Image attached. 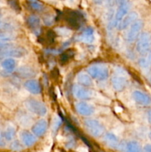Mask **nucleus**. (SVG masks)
Here are the masks:
<instances>
[{"mask_svg": "<svg viewBox=\"0 0 151 152\" xmlns=\"http://www.w3.org/2000/svg\"><path fill=\"white\" fill-rule=\"evenodd\" d=\"M87 74L91 78L96 79L99 81H103L109 77V69L107 66L103 64H95L90 65L87 70Z\"/></svg>", "mask_w": 151, "mask_h": 152, "instance_id": "obj_1", "label": "nucleus"}, {"mask_svg": "<svg viewBox=\"0 0 151 152\" xmlns=\"http://www.w3.org/2000/svg\"><path fill=\"white\" fill-rule=\"evenodd\" d=\"M64 19L73 29H78L84 19L82 14L76 10H67L64 13Z\"/></svg>", "mask_w": 151, "mask_h": 152, "instance_id": "obj_2", "label": "nucleus"}, {"mask_svg": "<svg viewBox=\"0 0 151 152\" xmlns=\"http://www.w3.org/2000/svg\"><path fill=\"white\" fill-rule=\"evenodd\" d=\"M25 106L30 112L36 115L43 117L47 113L46 105L43 102L35 99H28L25 102Z\"/></svg>", "mask_w": 151, "mask_h": 152, "instance_id": "obj_3", "label": "nucleus"}, {"mask_svg": "<svg viewBox=\"0 0 151 152\" xmlns=\"http://www.w3.org/2000/svg\"><path fill=\"white\" fill-rule=\"evenodd\" d=\"M84 125L87 132L95 137H102L105 132L103 125L94 119H86L84 121Z\"/></svg>", "mask_w": 151, "mask_h": 152, "instance_id": "obj_4", "label": "nucleus"}, {"mask_svg": "<svg viewBox=\"0 0 151 152\" xmlns=\"http://www.w3.org/2000/svg\"><path fill=\"white\" fill-rule=\"evenodd\" d=\"M150 45L151 41L150 34L147 32H142L138 38L136 43V50L138 53L142 56H146L149 53Z\"/></svg>", "mask_w": 151, "mask_h": 152, "instance_id": "obj_5", "label": "nucleus"}, {"mask_svg": "<svg viewBox=\"0 0 151 152\" xmlns=\"http://www.w3.org/2000/svg\"><path fill=\"white\" fill-rule=\"evenodd\" d=\"M27 54V50L22 47H10L0 50V59L20 58Z\"/></svg>", "mask_w": 151, "mask_h": 152, "instance_id": "obj_6", "label": "nucleus"}, {"mask_svg": "<svg viewBox=\"0 0 151 152\" xmlns=\"http://www.w3.org/2000/svg\"><path fill=\"white\" fill-rule=\"evenodd\" d=\"M73 94L76 97L81 100L90 99L94 95L93 91L79 85H74L73 87Z\"/></svg>", "mask_w": 151, "mask_h": 152, "instance_id": "obj_7", "label": "nucleus"}, {"mask_svg": "<svg viewBox=\"0 0 151 152\" xmlns=\"http://www.w3.org/2000/svg\"><path fill=\"white\" fill-rule=\"evenodd\" d=\"M142 28H143V22L142 20H136L133 25L130 26V30L127 34V40L129 42H133L137 39L141 34Z\"/></svg>", "mask_w": 151, "mask_h": 152, "instance_id": "obj_8", "label": "nucleus"}, {"mask_svg": "<svg viewBox=\"0 0 151 152\" xmlns=\"http://www.w3.org/2000/svg\"><path fill=\"white\" fill-rule=\"evenodd\" d=\"M111 83L114 90L120 92L127 87L128 80L125 76L119 73H115L111 77Z\"/></svg>", "mask_w": 151, "mask_h": 152, "instance_id": "obj_9", "label": "nucleus"}, {"mask_svg": "<svg viewBox=\"0 0 151 152\" xmlns=\"http://www.w3.org/2000/svg\"><path fill=\"white\" fill-rule=\"evenodd\" d=\"M130 2L127 1H122L120 2L119 6L118 7V10H116L115 16H114V25H117L123 18L128 13L129 10H130Z\"/></svg>", "mask_w": 151, "mask_h": 152, "instance_id": "obj_10", "label": "nucleus"}, {"mask_svg": "<svg viewBox=\"0 0 151 152\" xmlns=\"http://www.w3.org/2000/svg\"><path fill=\"white\" fill-rule=\"evenodd\" d=\"M76 110L80 115L84 116V117L91 116L95 111L94 107L91 104L84 102V101H81L76 104Z\"/></svg>", "mask_w": 151, "mask_h": 152, "instance_id": "obj_11", "label": "nucleus"}, {"mask_svg": "<svg viewBox=\"0 0 151 152\" xmlns=\"http://www.w3.org/2000/svg\"><path fill=\"white\" fill-rule=\"evenodd\" d=\"M138 17H139V15L136 12L133 11L130 12V13H127L125 16L124 17V19L118 24V29L119 31H122V30L126 29L127 28H128L130 25H133L136 20H138Z\"/></svg>", "mask_w": 151, "mask_h": 152, "instance_id": "obj_12", "label": "nucleus"}, {"mask_svg": "<svg viewBox=\"0 0 151 152\" xmlns=\"http://www.w3.org/2000/svg\"><path fill=\"white\" fill-rule=\"evenodd\" d=\"M36 71L32 67L28 65L21 66L16 71V75L23 79H30L36 76Z\"/></svg>", "mask_w": 151, "mask_h": 152, "instance_id": "obj_13", "label": "nucleus"}, {"mask_svg": "<svg viewBox=\"0 0 151 152\" xmlns=\"http://www.w3.org/2000/svg\"><path fill=\"white\" fill-rule=\"evenodd\" d=\"M133 99L136 103L141 105H151V96L140 91H135L133 92Z\"/></svg>", "mask_w": 151, "mask_h": 152, "instance_id": "obj_14", "label": "nucleus"}, {"mask_svg": "<svg viewBox=\"0 0 151 152\" xmlns=\"http://www.w3.org/2000/svg\"><path fill=\"white\" fill-rule=\"evenodd\" d=\"M47 122L45 120H38L32 126V133L36 137H42L47 129Z\"/></svg>", "mask_w": 151, "mask_h": 152, "instance_id": "obj_15", "label": "nucleus"}, {"mask_svg": "<svg viewBox=\"0 0 151 152\" xmlns=\"http://www.w3.org/2000/svg\"><path fill=\"white\" fill-rule=\"evenodd\" d=\"M20 138L23 145L27 147L32 146L36 142V137L35 135L28 131H23L21 132Z\"/></svg>", "mask_w": 151, "mask_h": 152, "instance_id": "obj_16", "label": "nucleus"}, {"mask_svg": "<svg viewBox=\"0 0 151 152\" xmlns=\"http://www.w3.org/2000/svg\"><path fill=\"white\" fill-rule=\"evenodd\" d=\"M25 88L33 94H38L41 93V88L39 83L36 80H28L25 83Z\"/></svg>", "mask_w": 151, "mask_h": 152, "instance_id": "obj_17", "label": "nucleus"}, {"mask_svg": "<svg viewBox=\"0 0 151 152\" xmlns=\"http://www.w3.org/2000/svg\"><path fill=\"white\" fill-rule=\"evenodd\" d=\"M104 140L113 148H118L121 146V142L118 137L113 133H107L104 137Z\"/></svg>", "mask_w": 151, "mask_h": 152, "instance_id": "obj_18", "label": "nucleus"}, {"mask_svg": "<svg viewBox=\"0 0 151 152\" xmlns=\"http://www.w3.org/2000/svg\"><path fill=\"white\" fill-rule=\"evenodd\" d=\"M77 82L78 83L79 86L85 88L90 87V86H93L92 78L89 76V74H85V73H80L77 76Z\"/></svg>", "mask_w": 151, "mask_h": 152, "instance_id": "obj_19", "label": "nucleus"}, {"mask_svg": "<svg viewBox=\"0 0 151 152\" xmlns=\"http://www.w3.org/2000/svg\"><path fill=\"white\" fill-rule=\"evenodd\" d=\"M17 121L24 127H28L33 124V118L25 112H20L17 115Z\"/></svg>", "mask_w": 151, "mask_h": 152, "instance_id": "obj_20", "label": "nucleus"}, {"mask_svg": "<svg viewBox=\"0 0 151 152\" xmlns=\"http://www.w3.org/2000/svg\"><path fill=\"white\" fill-rule=\"evenodd\" d=\"M79 39L85 43H92L94 40L93 30L91 28H87L83 31L82 34L79 37Z\"/></svg>", "mask_w": 151, "mask_h": 152, "instance_id": "obj_21", "label": "nucleus"}, {"mask_svg": "<svg viewBox=\"0 0 151 152\" xmlns=\"http://www.w3.org/2000/svg\"><path fill=\"white\" fill-rule=\"evenodd\" d=\"M27 23H28V25L31 29L33 30V31H37L40 27L41 21H40V18L38 16L33 14L28 17Z\"/></svg>", "mask_w": 151, "mask_h": 152, "instance_id": "obj_22", "label": "nucleus"}, {"mask_svg": "<svg viewBox=\"0 0 151 152\" xmlns=\"http://www.w3.org/2000/svg\"><path fill=\"white\" fill-rule=\"evenodd\" d=\"M125 152H142V148L140 144L136 141H130L124 145Z\"/></svg>", "mask_w": 151, "mask_h": 152, "instance_id": "obj_23", "label": "nucleus"}, {"mask_svg": "<svg viewBox=\"0 0 151 152\" xmlns=\"http://www.w3.org/2000/svg\"><path fill=\"white\" fill-rule=\"evenodd\" d=\"M1 67L6 71H13L16 68V61L13 59H5L1 62Z\"/></svg>", "mask_w": 151, "mask_h": 152, "instance_id": "obj_24", "label": "nucleus"}, {"mask_svg": "<svg viewBox=\"0 0 151 152\" xmlns=\"http://www.w3.org/2000/svg\"><path fill=\"white\" fill-rule=\"evenodd\" d=\"M74 54H75V52L73 49H68L60 55V58H59L60 62L62 64L67 63L68 61L70 60V59L73 57Z\"/></svg>", "mask_w": 151, "mask_h": 152, "instance_id": "obj_25", "label": "nucleus"}, {"mask_svg": "<svg viewBox=\"0 0 151 152\" xmlns=\"http://www.w3.org/2000/svg\"><path fill=\"white\" fill-rule=\"evenodd\" d=\"M56 34L55 33V31L50 30V31H47V33L45 34V37L43 38L45 44H52V43L54 42L55 39H56Z\"/></svg>", "mask_w": 151, "mask_h": 152, "instance_id": "obj_26", "label": "nucleus"}, {"mask_svg": "<svg viewBox=\"0 0 151 152\" xmlns=\"http://www.w3.org/2000/svg\"><path fill=\"white\" fill-rule=\"evenodd\" d=\"M15 135H16V130L13 127H8L3 133V137L7 141L12 140Z\"/></svg>", "mask_w": 151, "mask_h": 152, "instance_id": "obj_27", "label": "nucleus"}, {"mask_svg": "<svg viewBox=\"0 0 151 152\" xmlns=\"http://www.w3.org/2000/svg\"><path fill=\"white\" fill-rule=\"evenodd\" d=\"M55 33L56 34V35H59L60 37H69V36H70L72 34L70 29L64 28V27H60V28H56Z\"/></svg>", "mask_w": 151, "mask_h": 152, "instance_id": "obj_28", "label": "nucleus"}, {"mask_svg": "<svg viewBox=\"0 0 151 152\" xmlns=\"http://www.w3.org/2000/svg\"><path fill=\"white\" fill-rule=\"evenodd\" d=\"M28 4L33 10H41L44 7L42 3L38 1H28Z\"/></svg>", "mask_w": 151, "mask_h": 152, "instance_id": "obj_29", "label": "nucleus"}, {"mask_svg": "<svg viewBox=\"0 0 151 152\" xmlns=\"http://www.w3.org/2000/svg\"><path fill=\"white\" fill-rule=\"evenodd\" d=\"M62 125V120L59 118V117L56 116L53 118V122H52V125H51V129L53 130V132H56L58 131V129H59V127Z\"/></svg>", "mask_w": 151, "mask_h": 152, "instance_id": "obj_30", "label": "nucleus"}, {"mask_svg": "<svg viewBox=\"0 0 151 152\" xmlns=\"http://www.w3.org/2000/svg\"><path fill=\"white\" fill-rule=\"evenodd\" d=\"M10 148H11L13 151H20L23 149L22 144L18 140H15L13 141V142H12L10 145Z\"/></svg>", "mask_w": 151, "mask_h": 152, "instance_id": "obj_31", "label": "nucleus"}, {"mask_svg": "<svg viewBox=\"0 0 151 152\" xmlns=\"http://www.w3.org/2000/svg\"><path fill=\"white\" fill-rule=\"evenodd\" d=\"M8 4H10V7L14 9L16 11H20V6H19V2L16 1H8Z\"/></svg>", "mask_w": 151, "mask_h": 152, "instance_id": "obj_32", "label": "nucleus"}, {"mask_svg": "<svg viewBox=\"0 0 151 152\" xmlns=\"http://www.w3.org/2000/svg\"><path fill=\"white\" fill-rule=\"evenodd\" d=\"M13 47V44L10 42H0V50H4V49L8 48Z\"/></svg>", "mask_w": 151, "mask_h": 152, "instance_id": "obj_33", "label": "nucleus"}, {"mask_svg": "<svg viewBox=\"0 0 151 152\" xmlns=\"http://www.w3.org/2000/svg\"><path fill=\"white\" fill-rule=\"evenodd\" d=\"M5 145V141H4V138L3 137V134H1L0 132V147H4Z\"/></svg>", "mask_w": 151, "mask_h": 152, "instance_id": "obj_34", "label": "nucleus"}, {"mask_svg": "<svg viewBox=\"0 0 151 152\" xmlns=\"http://www.w3.org/2000/svg\"><path fill=\"white\" fill-rule=\"evenodd\" d=\"M144 152H151V144H147L145 145Z\"/></svg>", "mask_w": 151, "mask_h": 152, "instance_id": "obj_35", "label": "nucleus"}, {"mask_svg": "<svg viewBox=\"0 0 151 152\" xmlns=\"http://www.w3.org/2000/svg\"><path fill=\"white\" fill-rule=\"evenodd\" d=\"M147 120H148V122L151 124V108L147 112Z\"/></svg>", "mask_w": 151, "mask_h": 152, "instance_id": "obj_36", "label": "nucleus"}, {"mask_svg": "<svg viewBox=\"0 0 151 152\" xmlns=\"http://www.w3.org/2000/svg\"><path fill=\"white\" fill-rule=\"evenodd\" d=\"M149 138L150 139V140H151V132H150V134H149Z\"/></svg>", "mask_w": 151, "mask_h": 152, "instance_id": "obj_37", "label": "nucleus"}, {"mask_svg": "<svg viewBox=\"0 0 151 152\" xmlns=\"http://www.w3.org/2000/svg\"><path fill=\"white\" fill-rule=\"evenodd\" d=\"M1 25H2V23H1V22H0V28H1Z\"/></svg>", "mask_w": 151, "mask_h": 152, "instance_id": "obj_38", "label": "nucleus"}, {"mask_svg": "<svg viewBox=\"0 0 151 152\" xmlns=\"http://www.w3.org/2000/svg\"><path fill=\"white\" fill-rule=\"evenodd\" d=\"M150 62H151V54H150Z\"/></svg>", "mask_w": 151, "mask_h": 152, "instance_id": "obj_39", "label": "nucleus"}, {"mask_svg": "<svg viewBox=\"0 0 151 152\" xmlns=\"http://www.w3.org/2000/svg\"><path fill=\"white\" fill-rule=\"evenodd\" d=\"M0 16H1V11H0Z\"/></svg>", "mask_w": 151, "mask_h": 152, "instance_id": "obj_40", "label": "nucleus"}]
</instances>
